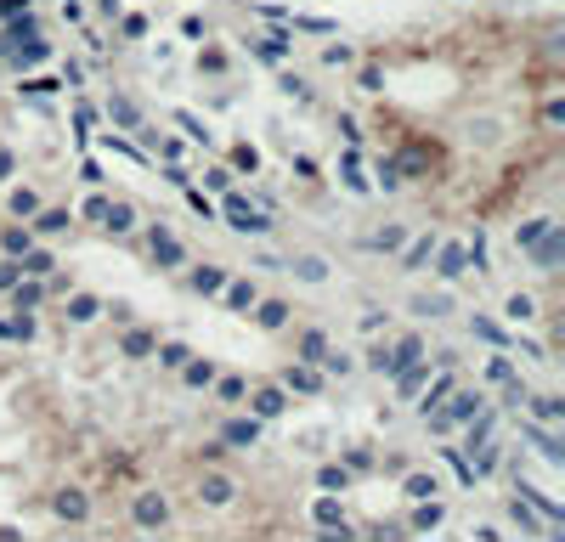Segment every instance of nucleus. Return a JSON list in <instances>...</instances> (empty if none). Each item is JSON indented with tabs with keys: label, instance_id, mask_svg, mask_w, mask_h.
I'll list each match as a JSON object with an SVG mask.
<instances>
[{
	"label": "nucleus",
	"instance_id": "nucleus-1",
	"mask_svg": "<svg viewBox=\"0 0 565 542\" xmlns=\"http://www.w3.org/2000/svg\"><path fill=\"white\" fill-rule=\"evenodd\" d=\"M198 503H204V509H232V503H238V481H232L226 469L209 464V469L198 474Z\"/></svg>",
	"mask_w": 565,
	"mask_h": 542
},
{
	"label": "nucleus",
	"instance_id": "nucleus-2",
	"mask_svg": "<svg viewBox=\"0 0 565 542\" xmlns=\"http://www.w3.org/2000/svg\"><path fill=\"white\" fill-rule=\"evenodd\" d=\"M148 255H153L164 271H181V266H187V243H181L164 221H153V226H148Z\"/></svg>",
	"mask_w": 565,
	"mask_h": 542
},
{
	"label": "nucleus",
	"instance_id": "nucleus-3",
	"mask_svg": "<svg viewBox=\"0 0 565 542\" xmlns=\"http://www.w3.org/2000/svg\"><path fill=\"white\" fill-rule=\"evenodd\" d=\"M278 384H283L288 395H323L328 379H323V367H317V362H300V357H295V362L278 373Z\"/></svg>",
	"mask_w": 565,
	"mask_h": 542
},
{
	"label": "nucleus",
	"instance_id": "nucleus-4",
	"mask_svg": "<svg viewBox=\"0 0 565 542\" xmlns=\"http://www.w3.org/2000/svg\"><path fill=\"white\" fill-rule=\"evenodd\" d=\"M131 519H136L141 531L170 526V497H164V492H136V497H131Z\"/></svg>",
	"mask_w": 565,
	"mask_h": 542
},
{
	"label": "nucleus",
	"instance_id": "nucleus-5",
	"mask_svg": "<svg viewBox=\"0 0 565 542\" xmlns=\"http://www.w3.org/2000/svg\"><path fill=\"white\" fill-rule=\"evenodd\" d=\"M226 221H232V226H238L243 238H266V232H271V215L249 210V203H243V198L232 193V186H226Z\"/></svg>",
	"mask_w": 565,
	"mask_h": 542
},
{
	"label": "nucleus",
	"instance_id": "nucleus-6",
	"mask_svg": "<svg viewBox=\"0 0 565 542\" xmlns=\"http://www.w3.org/2000/svg\"><path fill=\"white\" fill-rule=\"evenodd\" d=\"M243 395H249V412H255L260 424H271V419H283V412H288V390L283 384H255Z\"/></svg>",
	"mask_w": 565,
	"mask_h": 542
},
{
	"label": "nucleus",
	"instance_id": "nucleus-7",
	"mask_svg": "<svg viewBox=\"0 0 565 542\" xmlns=\"http://www.w3.org/2000/svg\"><path fill=\"white\" fill-rule=\"evenodd\" d=\"M51 514L68 519V526H86V519H91V497L79 492V486H62V492L51 497Z\"/></svg>",
	"mask_w": 565,
	"mask_h": 542
},
{
	"label": "nucleus",
	"instance_id": "nucleus-8",
	"mask_svg": "<svg viewBox=\"0 0 565 542\" xmlns=\"http://www.w3.org/2000/svg\"><path fill=\"white\" fill-rule=\"evenodd\" d=\"M430 255H435V277H442V283H458V277H464V266H469L464 243H435Z\"/></svg>",
	"mask_w": 565,
	"mask_h": 542
},
{
	"label": "nucleus",
	"instance_id": "nucleus-9",
	"mask_svg": "<svg viewBox=\"0 0 565 542\" xmlns=\"http://www.w3.org/2000/svg\"><path fill=\"white\" fill-rule=\"evenodd\" d=\"M226 277H232V271H226V266H209V260H198V266H187V283H193V288H198V294H204V300H215V294H221V288H226Z\"/></svg>",
	"mask_w": 565,
	"mask_h": 542
},
{
	"label": "nucleus",
	"instance_id": "nucleus-10",
	"mask_svg": "<svg viewBox=\"0 0 565 542\" xmlns=\"http://www.w3.org/2000/svg\"><path fill=\"white\" fill-rule=\"evenodd\" d=\"M532 260H537V271H560V260H565V232L560 226H549V232L532 243Z\"/></svg>",
	"mask_w": 565,
	"mask_h": 542
},
{
	"label": "nucleus",
	"instance_id": "nucleus-11",
	"mask_svg": "<svg viewBox=\"0 0 565 542\" xmlns=\"http://www.w3.org/2000/svg\"><path fill=\"white\" fill-rule=\"evenodd\" d=\"M68 226H74V210H46V203H40V210L29 215L34 238H57V232H68Z\"/></svg>",
	"mask_w": 565,
	"mask_h": 542
},
{
	"label": "nucleus",
	"instance_id": "nucleus-12",
	"mask_svg": "<svg viewBox=\"0 0 565 542\" xmlns=\"http://www.w3.org/2000/svg\"><path fill=\"white\" fill-rule=\"evenodd\" d=\"M255 441H260V419H255V412L221 424V447H255Z\"/></svg>",
	"mask_w": 565,
	"mask_h": 542
},
{
	"label": "nucleus",
	"instance_id": "nucleus-13",
	"mask_svg": "<svg viewBox=\"0 0 565 542\" xmlns=\"http://www.w3.org/2000/svg\"><path fill=\"white\" fill-rule=\"evenodd\" d=\"M153 345H159V333H153V328H124V333H119V350H124L131 362H148V357H153Z\"/></svg>",
	"mask_w": 565,
	"mask_h": 542
},
{
	"label": "nucleus",
	"instance_id": "nucleus-14",
	"mask_svg": "<svg viewBox=\"0 0 565 542\" xmlns=\"http://www.w3.org/2000/svg\"><path fill=\"white\" fill-rule=\"evenodd\" d=\"M34 333H40L34 311H12V317H0V339H12V345H29Z\"/></svg>",
	"mask_w": 565,
	"mask_h": 542
},
{
	"label": "nucleus",
	"instance_id": "nucleus-15",
	"mask_svg": "<svg viewBox=\"0 0 565 542\" xmlns=\"http://www.w3.org/2000/svg\"><path fill=\"white\" fill-rule=\"evenodd\" d=\"M215 300H226L232 311H249V305L260 300V288H255V277H226V288H221Z\"/></svg>",
	"mask_w": 565,
	"mask_h": 542
},
{
	"label": "nucleus",
	"instance_id": "nucleus-16",
	"mask_svg": "<svg viewBox=\"0 0 565 542\" xmlns=\"http://www.w3.org/2000/svg\"><path fill=\"white\" fill-rule=\"evenodd\" d=\"M249 311H255V328H266V333L288 328V300H255Z\"/></svg>",
	"mask_w": 565,
	"mask_h": 542
},
{
	"label": "nucleus",
	"instance_id": "nucleus-17",
	"mask_svg": "<svg viewBox=\"0 0 565 542\" xmlns=\"http://www.w3.org/2000/svg\"><path fill=\"white\" fill-rule=\"evenodd\" d=\"M520 435H526V441H532L542 457H549V464H565V447L549 435V424H520Z\"/></svg>",
	"mask_w": 565,
	"mask_h": 542
},
{
	"label": "nucleus",
	"instance_id": "nucleus-18",
	"mask_svg": "<svg viewBox=\"0 0 565 542\" xmlns=\"http://www.w3.org/2000/svg\"><path fill=\"white\" fill-rule=\"evenodd\" d=\"M402 243H407V226L402 221H390V226H379L362 248H379V255H402Z\"/></svg>",
	"mask_w": 565,
	"mask_h": 542
},
{
	"label": "nucleus",
	"instance_id": "nucleus-19",
	"mask_svg": "<svg viewBox=\"0 0 565 542\" xmlns=\"http://www.w3.org/2000/svg\"><path fill=\"white\" fill-rule=\"evenodd\" d=\"M520 497H526V503H537V509H542V519H549V526H565V503H554L549 492H537L532 481H520Z\"/></svg>",
	"mask_w": 565,
	"mask_h": 542
},
{
	"label": "nucleus",
	"instance_id": "nucleus-20",
	"mask_svg": "<svg viewBox=\"0 0 565 542\" xmlns=\"http://www.w3.org/2000/svg\"><path fill=\"white\" fill-rule=\"evenodd\" d=\"M340 176H345L351 193H373L368 176H362V153H357V148H345V153H340Z\"/></svg>",
	"mask_w": 565,
	"mask_h": 542
},
{
	"label": "nucleus",
	"instance_id": "nucleus-21",
	"mask_svg": "<svg viewBox=\"0 0 565 542\" xmlns=\"http://www.w3.org/2000/svg\"><path fill=\"white\" fill-rule=\"evenodd\" d=\"M102 226H108L114 238H124V232L136 226V210H131V203H119V198H108V210H102Z\"/></svg>",
	"mask_w": 565,
	"mask_h": 542
},
{
	"label": "nucleus",
	"instance_id": "nucleus-22",
	"mask_svg": "<svg viewBox=\"0 0 565 542\" xmlns=\"http://www.w3.org/2000/svg\"><path fill=\"white\" fill-rule=\"evenodd\" d=\"M311 514H317V526H323V531H345V509L333 503V492H323L317 503H311Z\"/></svg>",
	"mask_w": 565,
	"mask_h": 542
},
{
	"label": "nucleus",
	"instance_id": "nucleus-23",
	"mask_svg": "<svg viewBox=\"0 0 565 542\" xmlns=\"http://www.w3.org/2000/svg\"><path fill=\"white\" fill-rule=\"evenodd\" d=\"M288 271H295L300 283H328V260L323 255H295V260H288Z\"/></svg>",
	"mask_w": 565,
	"mask_h": 542
},
{
	"label": "nucleus",
	"instance_id": "nucleus-24",
	"mask_svg": "<svg viewBox=\"0 0 565 542\" xmlns=\"http://www.w3.org/2000/svg\"><path fill=\"white\" fill-rule=\"evenodd\" d=\"M17 266H23V277H51V271H57V260L46 255V248H23V255H17Z\"/></svg>",
	"mask_w": 565,
	"mask_h": 542
},
{
	"label": "nucleus",
	"instance_id": "nucleus-25",
	"mask_svg": "<svg viewBox=\"0 0 565 542\" xmlns=\"http://www.w3.org/2000/svg\"><path fill=\"white\" fill-rule=\"evenodd\" d=\"M469 328H475V339H487L492 350H509V345H515V333H509V328H497L492 317H475Z\"/></svg>",
	"mask_w": 565,
	"mask_h": 542
},
{
	"label": "nucleus",
	"instance_id": "nucleus-26",
	"mask_svg": "<svg viewBox=\"0 0 565 542\" xmlns=\"http://www.w3.org/2000/svg\"><path fill=\"white\" fill-rule=\"evenodd\" d=\"M176 373H181V379L193 384V390H209V379H215V362H204V357H187Z\"/></svg>",
	"mask_w": 565,
	"mask_h": 542
},
{
	"label": "nucleus",
	"instance_id": "nucleus-27",
	"mask_svg": "<svg viewBox=\"0 0 565 542\" xmlns=\"http://www.w3.org/2000/svg\"><path fill=\"white\" fill-rule=\"evenodd\" d=\"M526 407L537 412V424H560V419H565V402H560V395H526Z\"/></svg>",
	"mask_w": 565,
	"mask_h": 542
},
{
	"label": "nucleus",
	"instance_id": "nucleus-28",
	"mask_svg": "<svg viewBox=\"0 0 565 542\" xmlns=\"http://www.w3.org/2000/svg\"><path fill=\"white\" fill-rule=\"evenodd\" d=\"M549 226H554L549 215H532V221H520V226H515V248H526V255H532V243H537L542 232H549Z\"/></svg>",
	"mask_w": 565,
	"mask_h": 542
},
{
	"label": "nucleus",
	"instance_id": "nucleus-29",
	"mask_svg": "<svg viewBox=\"0 0 565 542\" xmlns=\"http://www.w3.org/2000/svg\"><path fill=\"white\" fill-rule=\"evenodd\" d=\"M300 362H323V350H328V333L323 328H300Z\"/></svg>",
	"mask_w": 565,
	"mask_h": 542
},
{
	"label": "nucleus",
	"instance_id": "nucleus-30",
	"mask_svg": "<svg viewBox=\"0 0 565 542\" xmlns=\"http://www.w3.org/2000/svg\"><path fill=\"white\" fill-rule=\"evenodd\" d=\"M141 141H148V148H153L164 164H176V158H181V148H187L181 136H159V131H141Z\"/></svg>",
	"mask_w": 565,
	"mask_h": 542
},
{
	"label": "nucleus",
	"instance_id": "nucleus-31",
	"mask_svg": "<svg viewBox=\"0 0 565 542\" xmlns=\"http://www.w3.org/2000/svg\"><path fill=\"white\" fill-rule=\"evenodd\" d=\"M96 317H102L96 294H68V322H96Z\"/></svg>",
	"mask_w": 565,
	"mask_h": 542
},
{
	"label": "nucleus",
	"instance_id": "nucleus-32",
	"mask_svg": "<svg viewBox=\"0 0 565 542\" xmlns=\"http://www.w3.org/2000/svg\"><path fill=\"white\" fill-rule=\"evenodd\" d=\"M46 57H51V46H46V40H34V34H29V46L17 40V51H12L17 68H34V62H46Z\"/></svg>",
	"mask_w": 565,
	"mask_h": 542
},
{
	"label": "nucleus",
	"instance_id": "nucleus-33",
	"mask_svg": "<svg viewBox=\"0 0 565 542\" xmlns=\"http://www.w3.org/2000/svg\"><path fill=\"white\" fill-rule=\"evenodd\" d=\"M442 526V503L435 497H418V509H413V531H435Z\"/></svg>",
	"mask_w": 565,
	"mask_h": 542
},
{
	"label": "nucleus",
	"instance_id": "nucleus-34",
	"mask_svg": "<svg viewBox=\"0 0 565 542\" xmlns=\"http://www.w3.org/2000/svg\"><path fill=\"white\" fill-rule=\"evenodd\" d=\"M249 51H255L260 62H288V40H283V34H266V40H255Z\"/></svg>",
	"mask_w": 565,
	"mask_h": 542
},
{
	"label": "nucleus",
	"instance_id": "nucleus-35",
	"mask_svg": "<svg viewBox=\"0 0 565 542\" xmlns=\"http://www.w3.org/2000/svg\"><path fill=\"white\" fill-rule=\"evenodd\" d=\"M209 384H215V395H221L226 407H232V402H243V390H249V379H243V373H226V379H209Z\"/></svg>",
	"mask_w": 565,
	"mask_h": 542
},
{
	"label": "nucleus",
	"instance_id": "nucleus-36",
	"mask_svg": "<svg viewBox=\"0 0 565 542\" xmlns=\"http://www.w3.org/2000/svg\"><path fill=\"white\" fill-rule=\"evenodd\" d=\"M402 248H407V255H402V260H407V271H418V266H430V248H435V238L424 232V238H413V243H402Z\"/></svg>",
	"mask_w": 565,
	"mask_h": 542
},
{
	"label": "nucleus",
	"instance_id": "nucleus-37",
	"mask_svg": "<svg viewBox=\"0 0 565 542\" xmlns=\"http://www.w3.org/2000/svg\"><path fill=\"white\" fill-rule=\"evenodd\" d=\"M6 203H12V215H17V221H29V215L40 210V193H29V186H12V198H6Z\"/></svg>",
	"mask_w": 565,
	"mask_h": 542
},
{
	"label": "nucleus",
	"instance_id": "nucleus-38",
	"mask_svg": "<svg viewBox=\"0 0 565 542\" xmlns=\"http://www.w3.org/2000/svg\"><path fill=\"white\" fill-rule=\"evenodd\" d=\"M317 367H323V379H345V373H351V357H345V350H333V345H328Z\"/></svg>",
	"mask_w": 565,
	"mask_h": 542
},
{
	"label": "nucleus",
	"instance_id": "nucleus-39",
	"mask_svg": "<svg viewBox=\"0 0 565 542\" xmlns=\"http://www.w3.org/2000/svg\"><path fill=\"white\" fill-rule=\"evenodd\" d=\"M187 357H193V350H187L181 339H170V345H153V362H159V367H181Z\"/></svg>",
	"mask_w": 565,
	"mask_h": 542
},
{
	"label": "nucleus",
	"instance_id": "nucleus-40",
	"mask_svg": "<svg viewBox=\"0 0 565 542\" xmlns=\"http://www.w3.org/2000/svg\"><path fill=\"white\" fill-rule=\"evenodd\" d=\"M487 379H492V384H509V379H515V362H509V350H497V357H487Z\"/></svg>",
	"mask_w": 565,
	"mask_h": 542
},
{
	"label": "nucleus",
	"instance_id": "nucleus-41",
	"mask_svg": "<svg viewBox=\"0 0 565 542\" xmlns=\"http://www.w3.org/2000/svg\"><path fill=\"white\" fill-rule=\"evenodd\" d=\"M447 395H452V367H447V373H442V379H435V384L424 390V412H435V407H442V402H447Z\"/></svg>",
	"mask_w": 565,
	"mask_h": 542
},
{
	"label": "nucleus",
	"instance_id": "nucleus-42",
	"mask_svg": "<svg viewBox=\"0 0 565 542\" xmlns=\"http://www.w3.org/2000/svg\"><path fill=\"white\" fill-rule=\"evenodd\" d=\"M402 492L413 497V503H418V497H435V474H407V481H402Z\"/></svg>",
	"mask_w": 565,
	"mask_h": 542
},
{
	"label": "nucleus",
	"instance_id": "nucleus-43",
	"mask_svg": "<svg viewBox=\"0 0 565 542\" xmlns=\"http://www.w3.org/2000/svg\"><path fill=\"white\" fill-rule=\"evenodd\" d=\"M34 243V232H29V226H17V232H6V238H0V248H6V255L17 260V255H23V248Z\"/></svg>",
	"mask_w": 565,
	"mask_h": 542
},
{
	"label": "nucleus",
	"instance_id": "nucleus-44",
	"mask_svg": "<svg viewBox=\"0 0 565 542\" xmlns=\"http://www.w3.org/2000/svg\"><path fill=\"white\" fill-rule=\"evenodd\" d=\"M509 317H515V322H532V317H537V300H532V294H509Z\"/></svg>",
	"mask_w": 565,
	"mask_h": 542
},
{
	"label": "nucleus",
	"instance_id": "nucleus-45",
	"mask_svg": "<svg viewBox=\"0 0 565 542\" xmlns=\"http://www.w3.org/2000/svg\"><path fill=\"white\" fill-rule=\"evenodd\" d=\"M368 367H373V373H396V350H390V345H373V350H368Z\"/></svg>",
	"mask_w": 565,
	"mask_h": 542
},
{
	"label": "nucleus",
	"instance_id": "nucleus-46",
	"mask_svg": "<svg viewBox=\"0 0 565 542\" xmlns=\"http://www.w3.org/2000/svg\"><path fill=\"white\" fill-rule=\"evenodd\" d=\"M413 311H418V317H447L452 305H447L442 294H435V300H430V294H418V300H413Z\"/></svg>",
	"mask_w": 565,
	"mask_h": 542
},
{
	"label": "nucleus",
	"instance_id": "nucleus-47",
	"mask_svg": "<svg viewBox=\"0 0 565 542\" xmlns=\"http://www.w3.org/2000/svg\"><path fill=\"white\" fill-rule=\"evenodd\" d=\"M379 186H385V193L402 186V164H396V158H379Z\"/></svg>",
	"mask_w": 565,
	"mask_h": 542
},
{
	"label": "nucleus",
	"instance_id": "nucleus-48",
	"mask_svg": "<svg viewBox=\"0 0 565 542\" xmlns=\"http://www.w3.org/2000/svg\"><path fill=\"white\" fill-rule=\"evenodd\" d=\"M317 481H323V492H345V469H340V464H323Z\"/></svg>",
	"mask_w": 565,
	"mask_h": 542
},
{
	"label": "nucleus",
	"instance_id": "nucleus-49",
	"mask_svg": "<svg viewBox=\"0 0 565 542\" xmlns=\"http://www.w3.org/2000/svg\"><path fill=\"white\" fill-rule=\"evenodd\" d=\"M108 113H114L119 124H131V131L141 124V113H136V108H131V102H124V96H114V102H108Z\"/></svg>",
	"mask_w": 565,
	"mask_h": 542
},
{
	"label": "nucleus",
	"instance_id": "nucleus-50",
	"mask_svg": "<svg viewBox=\"0 0 565 542\" xmlns=\"http://www.w3.org/2000/svg\"><path fill=\"white\" fill-rule=\"evenodd\" d=\"M119 29H124V40H141V34H148V17H141V12H124Z\"/></svg>",
	"mask_w": 565,
	"mask_h": 542
},
{
	"label": "nucleus",
	"instance_id": "nucleus-51",
	"mask_svg": "<svg viewBox=\"0 0 565 542\" xmlns=\"http://www.w3.org/2000/svg\"><path fill=\"white\" fill-rule=\"evenodd\" d=\"M232 170H249V176H255V170H260V153H255V148H232Z\"/></svg>",
	"mask_w": 565,
	"mask_h": 542
},
{
	"label": "nucleus",
	"instance_id": "nucleus-52",
	"mask_svg": "<svg viewBox=\"0 0 565 542\" xmlns=\"http://www.w3.org/2000/svg\"><path fill=\"white\" fill-rule=\"evenodd\" d=\"M442 457L452 464V474H458V481H464V486H475V469L464 464V452H442Z\"/></svg>",
	"mask_w": 565,
	"mask_h": 542
},
{
	"label": "nucleus",
	"instance_id": "nucleus-53",
	"mask_svg": "<svg viewBox=\"0 0 565 542\" xmlns=\"http://www.w3.org/2000/svg\"><path fill=\"white\" fill-rule=\"evenodd\" d=\"M283 91H288V96H295V102H311V86H305V79H300V74H283Z\"/></svg>",
	"mask_w": 565,
	"mask_h": 542
},
{
	"label": "nucleus",
	"instance_id": "nucleus-54",
	"mask_svg": "<svg viewBox=\"0 0 565 542\" xmlns=\"http://www.w3.org/2000/svg\"><path fill=\"white\" fill-rule=\"evenodd\" d=\"M102 210H108V193H91V198H86V210H79V215L102 226Z\"/></svg>",
	"mask_w": 565,
	"mask_h": 542
},
{
	"label": "nucleus",
	"instance_id": "nucleus-55",
	"mask_svg": "<svg viewBox=\"0 0 565 542\" xmlns=\"http://www.w3.org/2000/svg\"><path fill=\"white\" fill-rule=\"evenodd\" d=\"M198 68H204V74H226V57H221V51H204Z\"/></svg>",
	"mask_w": 565,
	"mask_h": 542
},
{
	"label": "nucleus",
	"instance_id": "nucleus-56",
	"mask_svg": "<svg viewBox=\"0 0 565 542\" xmlns=\"http://www.w3.org/2000/svg\"><path fill=\"white\" fill-rule=\"evenodd\" d=\"M560 119H565V102L549 96V102H542V124H560Z\"/></svg>",
	"mask_w": 565,
	"mask_h": 542
},
{
	"label": "nucleus",
	"instance_id": "nucleus-57",
	"mask_svg": "<svg viewBox=\"0 0 565 542\" xmlns=\"http://www.w3.org/2000/svg\"><path fill=\"white\" fill-rule=\"evenodd\" d=\"M340 136L351 141V148H357V141H362V131H357V119H351V113H340Z\"/></svg>",
	"mask_w": 565,
	"mask_h": 542
},
{
	"label": "nucleus",
	"instance_id": "nucleus-58",
	"mask_svg": "<svg viewBox=\"0 0 565 542\" xmlns=\"http://www.w3.org/2000/svg\"><path fill=\"white\" fill-rule=\"evenodd\" d=\"M323 62H328V68H345L351 51H345V46H328V51H323Z\"/></svg>",
	"mask_w": 565,
	"mask_h": 542
},
{
	"label": "nucleus",
	"instance_id": "nucleus-59",
	"mask_svg": "<svg viewBox=\"0 0 565 542\" xmlns=\"http://www.w3.org/2000/svg\"><path fill=\"white\" fill-rule=\"evenodd\" d=\"M17 277H23V266H17V260H6V266H0V288H12Z\"/></svg>",
	"mask_w": 565,
	"mask_h": 542
},
{
	"label": "nucleus",
	"instance_id": "nucleus-60",
	"mask_svg": "<svg viewBox=\"0 0 565 542\" xmlns=\"http://www.w3.org/2000/svg\"><path fill=\"white\" fill-rule=\"evenodd\" d=\"M181 34L187 40H204V17H181Z\"/></svg>",
	"mask_w": 565,
	"mask_h": 542
},
{
	"label": "nucleus",
	"instance_id": "nucleus-61",
	"mask_svg": "<svg viewBox=\"0 0 565 542\" xmlns=\"http://www.w3.org/2000/svg\"><path fill=\"white\" fill-rule=\"evenodd\" d=\"M226 181H232V176H226V170H221V164H215V170H209V176H204V186H215V193H226Z\"/></svg>",
	"mask_w": 565,
	"mask_h": 542
},
{
	"label": "nucleus",
	"instance_id": "nucleus-62",
	"mask_svg": "<svg viewBox=\"0 0 565 542\" xmlns=\"http://www.w3.org/2000/svg\"><path fill=\"white\" fill-rule=\"evenodd\" d=\"M12 170H17V158H12L6 148H0V181H12Z\"/></svg>",
	"mask_w": 565,
	"mask_h": 542
},
{
	"label": "nucleus",
	"instance_id": "nucleus-63",
	"mask_svg": "<svg viewBox=\"0 0 565 542\" xmlns=\"http://www.w3.org/2000/svg\"><path fill=\"white\" fill-rule=\"evenodd\" d=\"M0 12H6V17H17V12H29V0H0Z\"/></svg>",
	"mask_w": 565,
	"mask_h": 542
},
{
	"label": "nucleus",
	"instance_id": "nucleus-64",
	"mask_svg": "<svg viewBox=\"0 0 565 542\" xmlns=\"http://www.w3.org/2000/svg\"><path fill=\"white\" fill-rule=\"evenodd\" d=\"M96 6H102V12H108V17H119V0H96Z\"/></svg>",
	"mask_w": 565,
	"mask_h": 542
}]
</instances>
